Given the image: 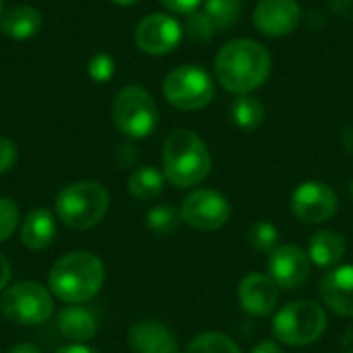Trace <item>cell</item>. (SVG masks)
Returning <instances> with one entry per match:
<instances>
[{"label": "cell", "mask_w": 353, "mask_h": 353, "mask_svg": "<svg viewBox=\"0 0 353 353\" xmlns=\"http://www.w3.org/2000/svg\"><path fill=\"white\" fill-rule=\"evenodd\" d=\"M271 54L263 43L242 37L225 43L217 52L213 70L221 87L236 95H244L265 85L271 74Z\"/></svg>", "instance_id": "1"}, {"label": "cell", "mask_w": 353, "mask_h": 353, "mask_svg": "<svg viewBox=\"0 0 353 353\" xmlns=\"http://www.w3.org/2000/svg\"><path fill=\"white\" fill-rule=\"evenodd\" d=\"M103 277V263L93 252L74 250L54 263L48 281L58 300L66 304H83L99 294Z\"/></svg>", "instance_id": "2"}, {"label": "cell", "mask_w": 353, "mask_h": 353, "mask_svg": "<svg viewBox=\"0 0 353 353\" xmlns=\"http://www.w3.org/2000/svg\"><path fill=\"white\" fill-rule=\"evenodd\" d=\"M211 172V153L192 130H172L163 143V176L178 188L201 184Z\"/></svg>", "instance_id": "3"}, {"label": "cell", "mask_w": 353, "mask_h": 353, "mask_svg": "<svg viewBox=\"0 0 353 353\" xmlns=\"http://www.w3.org/2000/svg\"><path fill=\"white\" fill-rule=\"evenodd\" d=\"M110 194L99 182H74L64 186L56 196L58 219L70 230H91L108 213Z\"/></svg>", "instance_id": "4"}, {"label": "cell", "mask_w": 353, "mask_h": 353, "mask_svg": "<svg viewBox=\"0 0 353 353\" xmlns=\"http://www.w3.org/2000/svg\"><path fill=\"white\" fill-rule=\"evenodd\" d=\"M112 120L128 139H145L157 128L159 112L149 91L139 85H126L114 97Z\"/></svg>", "instance_id": "5"}, {"label": "cell", "mask_w": 353, "mask_h": 353, "mask_svg": "<svg viewBox=\"0 0 353 353\" xmlns=\"http://www.w3.org/2000/svg\"><path fill=\"white\" fill-rule=\"evenodd\" d=\"M327 329V314L325 310L310 302L298 300L283 306L273 321V333L281 343L300 347L314 343Z\"/></svg>", "instance_id": "6"}, {"label": "cell", "mask_w": 353, "mask_h": 353, "mask_svg": "<svg viewBox=\"0 0 353 353\" xmlns=\"http://www.w3.org/2000/svg\"><path fill=\"white\" fill-rule=\"evenodd\" d=\"M0 312L14 325H41L54 314L52 294L37 281H19L2 292Z\"/></svg>", "instance_id": "7"}, {"label": "cell", "mask_w": 353, "mask_h": 353, "mask_svg": "<svg viewBox=\"0 0 353 353\" xmlns=\"http://www.w3.org/2000/svg\"><path fill=\"white\" fill-rule=\"evenodd\" d=\"M163 95L168 103L178 110H201L211 103L215 85L211 74L194 64L174 68L163 81Z\"/></svg>", "instance_id": "8"}, {"label": "cell", "mask_w": 353, "mask_h": 353, "mask_svg": "<svg viewBox=\"0 0 353 353\" xmlns=\"http://www.w3.org/2000/svg\"><path fill=\"white\" fill-rule=\"evenodd\" d=\"M232 209L228 199L211 188H196L188 192V196L182 201L180 217L184 223L196 230L215 232L221 230L230 221Z\"/></svg>", "instance_id": "9"}, {"label": "cell", "mask_w": 353, "mask_h": 353, "mask_svg": "<svg viewBox=\"0 0 353 353\" xmlns=\"http://www.w3.org/2000/svg\"><path fill=\"white\" fill-rule=\"evenodd\" d=\"M337 194L325 182H304L292 194V211L304 223H323L337 213Z\"/></svg>", "instance_id": "10"}, {"label": "cell", "mask_w": 353, "mask_h": 353, "mask_svg": "<svg viewBox=\"0 0 353 353\" xmlns=\"http://www.w3.org/2000/svg\"><path fill=\"white\" fill-rule=\"evenodd\" d=\"M182 39L180 23L163 12H153L145 17L134 31V41L141 52L151 56H163L176 50Z\"/></svg>", "instance_id": "11"}, {"label": "cell", "mask_w": 353, "mask_h": 353, "mask_svg": "<svg viewBox=\"0 0 353 353\" xmlns=\"http://www.w3.org/2000/svg\"><path fill=\"white\" fill-rule=\"evenodd\" d=\"M302 8L296 0H261L254 8L252 23L267 37H285L298 29Z\"/></svg>", "instance_id": "12"}, {"label": "cell", "mask_w": 353, "mask_h": 353, "mask_svg": "<svg viewBox=\"0 0 353 353\" xmlns=\"http://www.w3.org/2000/svg\"><path fill=\"white\" fill-rule=\"evenodd\" d=\"M310 275V256L300 246H277L269 256V277L285 292L298 290Z\"/></svg>", "instance_id": "13"}, {"label": "cell", "mask_w": 353, "mask_h": 353, "mask_svg": "<svg viewBox=\"0 0 353 353\" xmlns=\"http://www.w3.org/2000/svg\"><path fill=\"white\" fill-rule=\"evenodd\" d=\"M277 298H279V288L275 285V281L269 275L252 273L240 281L238 300H240V306L244 308V312H248L250 316L271 314V310L277 304Z\"/></svg>", "instance_id": "14"}, {"label": "cell", "mask_w": 353, "mask_h": 353, "mask_svg": "<svg viewBox=\"0 0 353 353\" xmlns=\"http://www.w3.org/2000/svg\"><path fill=\"white\" fill-rule=\"evenodd\" d=\"M319 294L335 314L353 316V265L329 271L319 283Z\"/></svg>", "instance_id": "15"}, {"label": "cell", "mask_w": 353, "mask_h": 353, "mask_svg": "<svg viewBox=\"0 0 353 353\" xmlns=\"http://www.w3.org/2000/svg\"><path fill=\"white\" fill-rule=\"evenodd\" d=\"M130 347L137 353H180L176 337L157 321L143 319L130 327Z\"/></svg>", "instance_id": "16"}, {"label": "cell", "mask_w": 353, "mask_h": 353, "mask_svg": "<svg viewBox=\"0 0 353 353\" xmlns=\"http://www.w3.org/2000/svg\"><path fill=\"white\" fill-rule=\"evenodd\" d=\"M56 329L64 339H68L72 343H85L95 337L97 319L91 310H87L83 306H68L58 312Z\"/></svg>", "instance_id": "17"}, {"label": "cell", "mask_w": 353, "mask_h": 353, "mask_svg": "<svg viewBox=\"0 0 353 353\" xmlns=\"http://www.w3.org/2000/svg\"><path fill=\"white\" fill-rule=\"evenodd\" d=\"M56 238V219L48 209H33L21 223V242L29 250H46Z\"/></svg>", "instance_id": "18"}, {"label": "cell", "mask_w": 353, "mask_h": 353, "mask_svg": "<svg viewBox=\"0 0 353 353\" xmlns=\"http://www.w3.org/2000/svg\"><path fill=\"white\" fill-rule=\"evenodd\" d=\"M41 23H43L41 12L35 6L21 4V6L10 8L6 14H2L0 29L10 39H29L37 35V31L41 29Z\"/></svg>", "instance_id": "19"}, {"label": "cell", "mask_w": 353, "mask_h": 353, "mask_svg": "<svg viewBox=\"0 0 353 353\" xmlns=\"http://www.w3.org/2000/svg\"><path fill=\"white\" fill-rule=\"evenodd\" d=\"M345 254V240L333 230H321L310 238L308 256L319 267H335Z\"/></svg>", "instance_id": "20"}, {"label": "cell", "mask_w": 353, "mask_h": 353, "mask_svg": "<svg viewBox=\"0 0 353 353\" xmlns=\"http://www.w3.org/2000/svg\"><path fill=\"white\" fill-rule=\"evenodd\" d=\"M232 120L242 130H256L265 120V105L252 93L238 95L232 103Z\"/></svg>", "instance_id": "21"}, {"label": "cell", "mask_w": 353, "mask_h": 353, "mask_svg": "<svg viewBox=\"0 0 353 353\" xmlns=\"http://www.w3.org/2000/svg\"><path fill=\"white\" fill-rule=\"evenodd\" d=\"M163 174L153 165L134 170L128 178V192L139 201H151L163 190Z\"/></svg>", "instance_id": "22"}, {"label": "cell", "mask_w": 353, "mask_h": 353, "mask_svg": "<svg viewBox=\"0 0 353 353\" xmlns=\"http://www.w3.org/2000/svg\"><path fill=\"white\" fill-rule=\"evenodd\" d=\"M242 10L240 0H207L205 2V12L213 21L215 29H228L232 27Z\"/></svg>", "instance_id": "23"}, {"label": "cell", "mask_w": 353, "mask_h": 353, "mask_svg": "<svg viewBox=\"0 0 353 353\" xmlns=\"http://www.w3.org/2000/svg\"><path fill=\"white\" fill-rule=\"evenodd\" d=\"M186 353H240V347L223 333H201L188 343Z\"/></svg>", "instance_id": "24"}, {"label": "cell", "mask_w": 353, "mask_h": 353, "mask_svg": "<svg viewBox=\"0 0 353 353\" xmlns=\"http://www.w3.org/2000/svg\"><path fill=\"white\" fill-rule=\"evenodd\" d=\"M145 221H147V228L153 234H157V236H170V234H174L178 230L182 217H180V213L176 209L161 205V207H153L147 213Z\"/></svg>", "instance_id": "25"}, {"label": "cell", "mask_w": 353, "mask_h": 353, "mask_svg": "<svg viewBox=\"0 0 353 353\" xmlns=\"http://www.w3.org/2000/svg\"><path fill=\"white\" fill-rule=\"evenodd\" d=\"M248 242L254 250L271 254L277 248L279 242V232L273 223L269 221H259L248 228Z\"/></svg>", "instance_id": "26"}, {"label": "cell", "mask_w": 353, "mask_h": 353, "mask_svg": "<svg viewBox=\"0 0 353 353\" xmlns=\"http://www.w3.org/2000/svg\"><path fill=\"white\" fill-rule=\"evenodd\" d=\"M184 29H186V35L194 41V43H209L213 39V33L217 31L213 21L207 17V12H190L186 17V23H184Z\"/></svg>", "instance_id": "27"}, {"label": "cell", "mask_w": 353, "mask_h": 353, "mask_svg": "<svg viewBox=\"0 0 353 353\" xmlns=\"http://www.w3.org/2000/svg\"><path fill=\"white\" fill-rule=\"evenodd\" d=\"M19 225V207L14 201L0 196V242H6Z\"/></svg>", "instance_id": "28"}, {"label": "cell", "mask_w": 353, "mask_h": 353, "mask_svg": "<svg viewBox=\"0 0 353 353\" xmlns=\"http://www.w3.org/2000/svg\"><path fill=\"white\" fill-rule=\"evenodd\" d=\"M87 72H89L91 81H95V83H108L114 77V72H116V62H114V58L110 54L99 52V54H95L89 60Z\"/></svg>", "instance_id": "29"}, {"label": "cell", "mask_w": 353, "mask_h": 353, "mask_svg": "<svg viewBox=\"0 0 353 353\" xmlns=\"http://www.w3.org/2000/svg\"><path fill=\"white\" fill-rule=\"evenodd\" d=\"M17 155H19L17 145L10 139L0 137V176L10 172V168L17 163Z\"/></svg>", "instance_id": "30"}, {"label": "cell", "mask_w": 353, "mask_h": 353, "mask_svg": "<svg viewBox=\"0 0 353 353\" xmlns=\"http://www.w3.org/2000/svg\"><path fill=\"white\" fill-rule=\"evenodd\" d=\"M165 8H170L172 12H178V14H190L196 10V6L203 2V0H159Z\"/></svg>", "instance_id": "31"}, {"label": "cell", "mask_w": 353, "mask_h": 353, "mask_svg": "<svg viewBox=\"0 0 353 353\" xmlns=\"http://www.w3.org/2000/svg\"><path fill=\"white\" fill-rule=\"evenodd\" d=\"M118 159L122 165H130L137 161V149L132 145H120L118 147Z\"/></svg>", "instance_id": "32"}, {"label": "cell", "mask_w": 353, "mask_h": 353, "mask_svg": "<svg viewBox=\"0 0 353 353\" xmlns=\"http://www.w3.org/2000/svg\"><path fill=\"white\" fill-rule=\"evenodd\" d=\"M8 281H10V263L0 252V292H4L8 288Z\"/></svg>", "instance_id": "33"}, {"label": "cell", "mask_w": 353, "mask_h": 353, "mask_svg": "<svg viewBox=\"0 0 353 353\" xmlns=\"http://www.w3.org/2000/svg\"><path fill=\"white\" fill-rule=\"evenodd\" d=\"M252 353H283L281 352V347L277 345V343H273V341H261Z\"/></svg>", "instance_id": "34"}, {"label": "cell", "mask_w": 353, "mask_h": 353, "mask_svg": "<svg viewBox=\"0 0 353 353\" xmlns=\"http://www.w3.org/2000/svg\"><path fill=\"white\" fill-rule=\"evenodd\" d=\"M56 353H97L93 347H87L83 343H72V345H66V347H60Z\"/></svg>", "instance_id": "35"}, {"label": "cell", "mask_w": 353, "mask_h": 353, "mask_svg": "<svg viewBox=\"0 0 353 353\" xmlns=\"http://www.w3.org/2000/svg\"><path fill=\"white\" fill-rule=\"evenodd\" d=\"M8 353H41L35 345H31V343H17V345H12L10 347V352Z\"/></svg>", "instance_id": "36"}, {"label": "cell", "mask_w": 353, "mask_h": 353, "mask_svg": "<svg viewBox=\"0 0 353 353\" xmlns=\"http://www.w3.org/2000/svg\"><path fill=\"white\" fill-rule=\"evenodd\" d=\"M112 2H116V4H120V6H132V4H137L139 0H112Z\"/></svg>", "instance_id": "37"}, {"label": "cell", "mask_w": 353, "mask_h": 353, "mask_svg": "<svg viewBox=\"0 0 353 353\" xmlns=\"http://www.w3.org/2000/svg\"><path fill=\"white\" fill-rule=\"evenodd\" d=\"M350 194H352V199H353V180H352V184H350Z\"/></svg>", "instance_id": "38"}, {"label": "cell", "mask_w": 353, "mask_h": 353, "mask_svg": "<svg viewBox=\"0 0 353 353\" xmlns=\"http://www.w3.org/2000/svg\"><path fill=\"white\" fill-rule=\"evenodd\" d=\"M0 21H2V0H0Z\"/></svg>", "instance_id": "39"}]
</instances>
